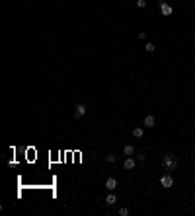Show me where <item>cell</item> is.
<instances>
[{"label": "cell", "mask_w": 195, "mask_h": 216, "mask_svg": "<svg viewBox=\"0 0 195 216\" xmlns=\"http://www.w3.org/2000/svg\"><path fill=\"white\" fill-rule=\"evenodd\" d=\"M137 160H139V162H144V160H146V156H144L142 152H139V154H137Z\"/></svg>", "instance_id": "9a60e30c"}, {"label": "cell", "mask_w": 195, "mask_h": 216, "mask_svg": "<svg viewBox=\"0 0 195 216\" xmlns=\"http://www.w3.org/2000/svg\"><path fill=\"white\" fill-rule=\"evenodd\" d=\"M127 214H129V208H125V206L119 208V216H127Z\"/></svg>", "instance_id": "4fadbf2b"}, {"label": "cell", "mask_w": 195, "mask_h": 216, "mask_svg": "<svg viewBox=\"0 0 195 216\" xmlns=\"http://www.w3.org/2000/svg\"><path fill=\"white\" fill-rule=\"evenodd\" d=\"M139 39H146V31H141V33H139Z\"/></svg>", "instance_id": "2e32d148"}, {"label": "cell", "mask_w": 195, "mask_h": 216, "mask_svg": "<svg viewBox=\"0 0 195 216\" xmlns=\"http://www.w3.org/2000/svg\"><path fill=\"white\" fill-rule=\"evenodd\" d=\"M146 6V0H137V8H144Z\"/></svg>", "instance_id": "5bb4252c"}, {"label": "cell", "mask_w": 195, "mask_h": 216, "mask_svg": "<svg viewBox=\"0 0 195 216\" xmlns=\"http://www.w3.org/2000/svg\"><path fill=\"white\" fill-rule=\"evenodd\" d=\"M144 49H146L148 53H154V49H156V47H154V43H146V45H144Z\"/></svg>", "instance_id": "7c38bea8"}, {"label": "cell", "mask_w": 195, "mask_h": 216, "mask_svg": "<svg viewBox=\"0 0 195 216\" xmlns=\"http://www.w3.org/2000/svg\"><path fill=\"white\" fill-rule=\"evenodd\" d=\"M160 12H162V16H172L174 8L170 6V4H166L164 0H160Z\"/></svg>", "instance_id": "277c9868"}, {"label": "cell", "mask_w": 195, "mask_h": 216, "mask_svg": "<svg viewBox=\"0 0 195 216\" xmlns=\"http://www.w3.org/2000/svg\"><path fill=\"white\" fill-rule=\"evenodd\" d=\"M106 189H108V191H115V189H117V179H115V177H108V179H106Z\"/></svg>", "instance_id": "5b68a950"}, {"label": "cell", "mask_w": 195, "mask_h": 216, "mask_svg": "<svg viewBox=\"0 0 195 216\" xmlns=\"http://www.w3.org/2000/svg\"><path fill=\"white\" fill-rule=\"evenodd\" d=\"M135 165H137V162H135V160H133V158H127V160H125V162H123V167H125V169H135Z\"/></svg>", "instance_id": "8992f818"}, {"label": "cell", "mask_w": 195, "mask_h": 216, "mask_svg": "<svg viewBox=\"0 0 195 216\" xmlns=\"http://www.w3.org/2000/svg\"><path fill=\"white\" fill-rule=\"evenodd\" d=\"M106 162H108V163L117 162V156H115V154H108V156H106Z\"/></svg>", "instance_id": "8fae6325"}, {"label": "cell", "mask_w": 195, "mask_h": 216, "mask_svg": "<svg viewBox=\"0 0 195 216\" xmlns=\"http://www.w3.org/2000/svg\"><path fill=\"white\" fill-rule=\"evenodd\" d=\"M160 185H162V187H166V189L174 187V177H172V175H170L168 171H166L162 177H160Z\"/></svg>", "instance_id": "7a4b0ae2"}, {"label": "cell", "mask_w": 195, "mask_h": 216, "mask_svg": "<svg viewBox=\"0 0 195 216\" xmlns=\"http://www.w3.org/2000/svg\"><path fill=\"white\" fill-rule=\"evenodd\" d=\"M142 134H144V130H142L141 127H135V129H133V136H135V138H141Z\"/></svg>", "instance_id": "30bf717a"}, {"label": "cell", "mask_w": 195, "mask_h": 216, "mask_svg": "<svg viewBox=\"0 0 195 216\" xmlns=\"http://www.w3.org/2000/svg\"><path fill=\"white\" fill-rule=\"evenodd\" d=\"M115 203H117V197H115L113 193H109L108 197H106V205H108V206H113Z\"/></svg>", "instance_id": "ba28073f"}, {"label": "cell", "mask_w": 195, "mask_h": 216, "mask_svg": "<svg viewBox=\"0 0 195 216\" xmlns=\"http://www.w3.org/2000/svg\"><path fill=\"white\" fill-rule=\"evenodd\" d=\"M84 115H86V105L84 103H78L74 107V119H82Z\"/></svg>", "instance_id": "3957f363"}, {"label": "cell", "mask_w": 195, "mask_h": 216, "mask_svg": "<svg viewBox=\"0 0 195 216\" xmlns=\"http://www.w3.org/2000/svg\"><path fill=\"white\" fill-rule=\"evenodd\" d=\"M154 125H156V119H154L152 115H146V117H144V127H148V129H152Z\"/></svg>", "instance_id": "52a82bcc"}, {"label": "cell", "mask_w": 195, "mask_h": 216, "mask_svg": "<svg viewBox=\"0 0 195 216\" xmlns=\"http://www.w3.org/2000/svg\"><path fill=\"white\" fill-rule=\"evenodd\" d=\"M123 154H125V156H133V154H135V146H131V144H127V146L123 148Z\"/></svg>", "instance_id": "9c48e42d"}, {"label": "cell", "mask_w": 195, "mask_h": 216, "mask_svg": "<svg viewBox=\"0 0 195 216\" xmlns=\"http://www.w3.org/2000/svg\"><path fill=\"white\" fill-rule=\"evenodd\" d=\"M178 165H180V160H178L174 154H166V156H162V167H164V171H174Z\"/></svg>", "instance_id": "6da1fadb"}]
</instances>
